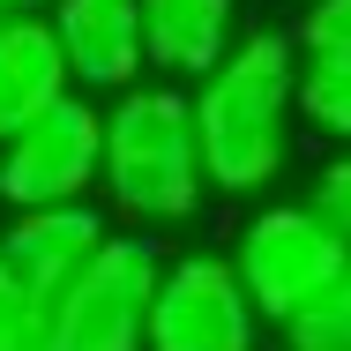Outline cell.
Masks as SVG:
<instances>
[{
	"label": "cell",
	"mask_w": 351,
	"mask_h": 351,
	"mask_svg": "<svg viewBox=\"0 0 351 351\" xmlns=\"http://www.w3.org/2000/svg\"><path fill=\"white\" fill-rule=\"evenodd\" d=\"M97 165H105V112L90 105V90H68L15 135H0V210L82 202L97 195Z\"/></svg>",
	"instance_id": "cell-5"
},
{
	"label": "cell",
	"mask_w": 351,
	"mask_h": 351,
	"mask_svg": "<svg viewBox=\"0 0 351 351\" xmlns=\"http://www.w3.org/2000/svg\"><path fill=\"white\" fill-rule=\"evenodd\" d=\"M239 38V0H142V53L165 82H202Z\"/></svg>",
	"instance_id": "cell-9"
},
{
	"label": "cell",
	"mask_w": 351,
	"mask_h": 351,
	"mask_svg": "<svg viewBox=\"0 0 351 351\" xmlns=\"http://www.w3.org/2000/svg\"><path fill=\"white\" fill-rule=\"evenodd\" d=\"M53 38H60V60H68L75 90H135L149 75V53H142V0H53Z\"/></svg>",
	"instance_id": "cell-8"
},
{
	"label": "cell",
	"mask_w": 351,
	"mask_h": 351,
	"mask_svg": "<svg viewBox=\"0 0 351 351\" xmlns=\"http://www.w3.org/2000/svg\"><path fill=\"white\" fill-rule=\"evenodd\" d=\"M142 351H262V314L232 254H165Z\"/></svg>",
	"instance_id": "cell-6"
},
{
	"label": "cell",
	"mask_w": 351,
	"mask_h": 351,
	"mask_svg": "<svg viewBox=\"0 0 351 351\" xmlns=\"http://www.w3.org/2000/svg\"><path fill=\"white\" fill-rule=\"evenodd\" d=\"M344 262H351V239L314 210V202H262V210L239 224V247H232V269H239L254 314H262L269 329L299 322V314L337 284Z\"/></svg>",
	"instance_id": "cell-4"
},
{
	"label": "cell",
	"mask_w": 351,
	"mask_h": 351,
	"mask_svg": "<svg viewBox=\"0 0 351 351\" xmlns=\"http://www.w3.org/2000/svg\"><path fill=\"white\" fill-rule=\"evenodd\" d=\"M157 277H165L157 232L112 224V239L82 262V277L45 306V351H142Z\"/></svg>",
	"instance_id": "cell-3"
},
{
	"label": "cell",
	"mask_w": 351,
	"mask_h": 351,
	"mask_svg": "<svg viewBox=\"0 0 351 351\" xmlns=\"http://www.w3.org/2000/svg\"><path fill=\"white\" fill-rule=\"evenodd\" d=\"M0 8H53V0H0Z\"/></svg>",
	"instance_id": "cell-16"
},
{
	"label": "cell",
	"mask_w": 351,
	"mask_h": 351,
	"mask_svg": "<svg viewBox=\"0 0 351 351\" xmlns=\"http://www.w3.org/2000/svg\"><path fill=\"white\" fill-rule=\"evenodd\" d=\"M187 97H195L210 195H232V202L269 195L291 165V128H299V38L239 30L232 53L202 82H187Z\"/></svg>",
	"instance_id": "cell-1"
},
{
	"label": "cell",
	"mask_w": 351,
	"mask_h": 351,
	"mask_svg": "<svg viewBox=\"0 0 351 351\" xmlns=\"http://www.w3.org/2000/svg\"><path fill=\"white\" fill-rule=\"evenodd\" d=\"M105 239H112V217L97 210L90 195L82 202H38V210H8V224H0V262H8V277L38 299V314H45L82 277V262Z\"/></svg>",
	"instance_id": "cell-7"
},
{
	"label": "cell",
	"mask_w": 351,
	"mask_h": 351,
	"mask_svg": "<svg viewBox=\"0 0 351 351\" xmlns=\"http://www.w3.org/2000/svg\"><path fill=\"white\" fill-rule=\"evenodd\" d=\"M291 38L299 53H351V0H306Z\"/></svg>",
	"instance_id": "cell-13"
},
{
	"label": "cell",
	"mask_w": 351,
	"mask_h": 351,
	"mask_svg": "<svg viewBox=\"0 0 351 351\" xmlns=\"http://www.w3.org/2000/svg\"><path fill=\"white\" fill-rule=\"evenodd\" d=\"M97 195L105 210L135 232H165L187 224L210 195L202 172V142H195V97L187 82H149L120 90L105 105V165H97Z\"/></svg>",
	"instance_id": "cell-2"
},
{
	"label": "cell",
	"mask_w": 351,
	"mask_h": 351,
	"mask_svg": "<svg viewBox=\"0 0 351 351\" xmlns=\"http://www.w3.org/2000/svg\"><path fill=\"white\" fill-rule=\"evenodd\" d=\"M306 202H314V210H322V217H329V224H337V232L351 239V142H337V157L314 172Z\"/></svg>",
	"instance_id": "cell-15"
},
{
	"label": "cell",
	"mask_w": 351,
	"mask_h": 351,
	"mask_svg": "<svg viewBox=\"0 0 351 351\" xmlns=\"http://www.w3.org/2000/svg\"><path fill=\"white\" fill-rule=\"evenodd\" d=\"M68 60L45 8H0V135L38 120L53 97H68Z\"/></svg>",
	"instance_id": "cell-10"
},
{
	"label": "cell",
	"mask_w": 351,
	"mask_h": 351,
	"mask_svg": "<svg viewBox=\"0 0 351 351\" xmlns=\"http://www.w3.org/2000/svg\"><path fill=\"white\" fill-rule=\"evenodd\" d=\"M284 344L291 351H351V262L337 269V284H329L299 322H284Z\"/></svg>",
	"instance_id": "cell-12"
},
{
	"label": "cell",
	"mask_w": 351,
	"mask_h": 351,
	"mask_svg": "<svg viewBox=\"0 0 351 351\" xmlns=\"http://www.w3.org/2000/svg\"><path fill=\"white\" fill-rule=\"evenodd\" d=\"M30 351H45V344H30Z\"/></svg>",
	"instance_id": "cell-17"
},
{
	"label": "cell",
	"mask_w": 351,
	"mask_h": 351,
	"mask_svg": "<svg viewBox=\"0 0 351 351\" xmlns=\"http://www.w3.org/2000/svg\"><path fill=\"white\" fill-rule=\"evenodd\" d=\"M30 344H45V314L0 262V351H30Z\"/></svg>",
	"instance_id": "cell-14"
},
{
	"label": "cell",
	"mask_w": 351,
	"mask_h": 351,
	"mask_svg": "<svg viewBox=\"0 0 351 351\" xmlns=\"http://www.w3.org/2000/svg\"><path fill=\"white\" fill-rule=\"evenodd\" d=\"M299 120L329 142H351V53H299Z\"/></svg>",
	"instance_id": "cell-11"
}]
</instances>
